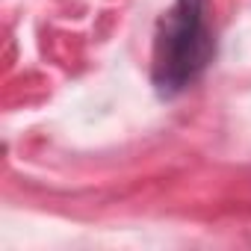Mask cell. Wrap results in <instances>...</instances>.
Masks as SVG:
<instances>
[{
	"label": "cell",
	"instance_id": "cell-1",
	"mask_svg": "<svg viewBox=\"0 0 251 251\" xmlns=\"http://www.w3.org/2000/svg\"><path fill=\"white\" fill-rule=\"evenodd\" d=\"M216 53L213 27L207 18V0H175L160 18L154 39L151 77L160 95L172 98L192 86Z\"/></svg>",
	"mask_w": 251,
	"mask_h": 251
}]
</instances>
